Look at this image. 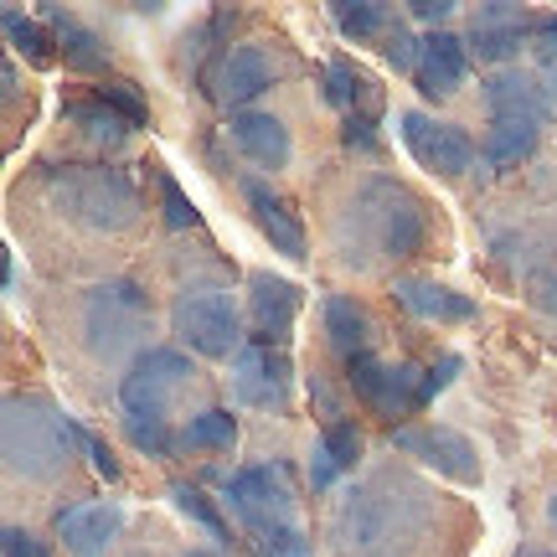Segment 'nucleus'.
<instances>
[{
    "mask_svg": "<svg viewBox=\"0 0 557 557\" xmlns=\"http://www.w3.org/2000/svg\"><path fill=\"white\" fill-rule=\"evenodd\" d=\"M434 521V500L403 470L367 475L331 517L341 557H408Z\"/></svg>",
    "mask_w": 557,
    "mask_h": 557,
    "instance_id": "f257e3e1",
    "label": "nucleus"
},
{
    "mask_svg": "<svg viewBox=\"0 0 557 557\" xmlns=\"http://www.w3.org/2000/svg\"><path fill=\"white\" fill-rule=\"evenodd\" d=\"M423 233H429L423 201L398 181L372 176L336 218V253L351 269H377L387 259H413L423 248Z\"/></svg>",
    "mask_w": 557,
    "mask_h": 557,
    "instance_id": "f03ea898",
    "label": "nucleus"
},
{
    "mask_svg": "<svg viewBox=\"0 0 557 557\" xmlns=\"http://www.w3.org/2000/svg\"><path fill=\"white\" fill-rule=\"evenodd\" d=\"M0 438H5V470L16 480H52L73 465L78 449H88L94 434L78 429L58 403L37 398V393H11Z\"/></svg>",
    "mask_w": 557,
    "mask_h": 557,
    "instance_id": "7ed1b4c3",
    "label": "nucleus"
},
{
    "mask_svg": "<svg viewBox=\"0 0 557 557\" xmlns=\"http://www.w3.org/2000/svg\"><path fill=\"white\" fill-rule=\"evenodd\" d=\"M47 201L67 222L94 227V233H129L139 222L135 181L114 165H58V171H47Z\"/></svg>",
    "mask_w": 557,
    "mask_h": 557,
    "instance_id": "20e7f679",
    "label": "nucleus"
},
{
    "mask_svg": "<svg viewBox=\"0 0 557 557\" xmlns=\"http://www.w3.org/2000/svg\"><path fill=\"white\" fill-rule=\"evenodd\" d=\"M150 336V299L129 278H109L83 295V341L99 361H120Z\"/></svg>",
    "mask_w": 557,
    "mask_h": 557,
    "instance_id": "39448f33",
    "label": "nucleus"
},
{
    "mask_svg": "<svg viewBox=\"0 0 557 557\" xmlns=\"http://www.w3.org/2000/svg\"><path fill=\"white\" fill-rule=\"evenodd\" d=\"M171 331L197 357H238L243 351V315L227 289H181L171 305Z\"/></svg>",
    "mask_w": 557,
    "mask_h": 557,
    "instance_id": "423d86ee",
    "label": "nucleus"
},
{
    "mask_svg": "<svg viewBox=\"0 0 557 557\" xmlns=\"http://www.w3.org/2000/svg\"><path fill=\"white\" fill-rule=\"evenodd\" d=\"M227 506L238 511V521L248 527V537L253 542H269V537H278V532L299 527L295 491H289L284 470H274V465L238 470V475L227 480Z\"/></svg>",
    "mask_w": 557,
    "mask_h": 557,
    "instance_id": "0eeeda50",
    "label": "nucleus"
},
{
    "mask_svg": "<svg viewBox=\"0 0 557 557\" xmlns=\"http://www.w3.org/2000/svg\"><path fill=\"white\" fill-rule=\"evenodd\" d=\"M191 357L186 351H171V346H150L129 361V372L120 382V403L129 418H165L171 403L191 387Z\"/></svg>",
    "mask_w": 557,
    "mask_h": 557,
    "instance_id": "6e6552de",
    "label": "nucleus"
},
{
    "mask_svg": "<svg viewBox=\"0 0 557 557\" xmlns=\"http://www.w3.org/2000/svg\"><path fill=\"white\" fill-rule=\"evenodd\" d=\"M393 449H403L408 459L438 470V475L455 480V485H480V475H485L475 444L459 434V429H449V423H403V429H393Z\"/></svg>",
    "mask_w": 557,
    "mask_h": 557,
    "instance_id": "1a4fd4ad",
    "label": "nucleus"
},
{
    "mask_svg": "<svg viewBox=\"0 0 557 557\" xmlns=\"http://www.w3.org/2000/svg\"><path fill=\"white\" fill-rule=\"evenodd\" d=\"M398 124H403V145H408V156H413L423 171L459 176V171H470V165H475V139L465 135L459 124H444V120H434V114H423V109H408Z\"/></svg>",
    "mask_w": 557,
    "mask_h": 557,
    "instance_id": "9d476101",
    "label": "nucleus"
},
{
    "mask_svg": "<svg viewBox=\"0 0 557 557\" xmlns=\"http://www.w3.org/2000/svg\"><path fill=\"white\" fill-rule=\"evenodd\" d=\"M351 387L382 418H408L413 408H423V372L408 361H398V367H387L377 357L351 361Z\"/></svg>",
    "mask_w": 557,
    "mask_h": 557,
    "instance_id": "9b49d317",
    "label": "nucleus"
},
{
    "mask_svg": "<svg viewBox=\"0 0 557 557\" xmlns=\"http://www.w3.org/2000/svg\"><path fill=\"white\" fill-rule=\"evenodd\" d=\"M233 398L243 408H284L289 403V387H295V367L284 351L274 346H259V341H248L238 357H233Z\"/></svg>",
    "mask_w": 557,
    "mask_h": 557,
    "instance_id": "f8f14e48",
    "label": "nucleus"
},
{
    "mask_svg": "<svg viewBox=\"0 0 557 557\" xmlns=\"http://www.w3.org/2000/svg\"><path fill=\"white\" fill-rule=\"evenodd\" d=\"M207 99L222 103V109H238L243 103H253L274 83V62H269V52L263 47H253V41H243V47H227L212 67H207Z\"/></svg>",
    "mask_w": 557,
    "mask_h": 557,
    "instance_id": "ddd939ff",
    "label": "nucleus"
},
{
    "mask_svg": "<svg viewBox=\"0 0 557 557\" xmlns=\"http://www.w3.org/2000/svg\"><path fill=\"white\" fill-rule=\"evenodd\" d=\"M248 289H253V295H248L253 341L284 351V346H289V331H295V315H299V284L269 274V269H253V274H248Z\"/></svg>",
    "mask_w": 557,
    "mask_h": 557,
    "instance_id": "4468645a",
    "label": "nucleus"
},
{
    "mask_svg": "<svg viewBox=\"0 0 557 557\" xmlns=\"http://www.w3.org/2000/svg\"><path fill=\"white\" fill-rule=\"evenodd\" d=\"M485 99H491L496 120L547 124V114H553V83L537 78V73H521V67H506V73L485 78Z\"/></svg>",
    "mask_w": 557,
    "mask_h": 557,
    "instance_id": "2eb2a0df",
    "label": "nucleus"
},
{
    "mask_svg": "<svg viewBox=\"0 0 557 557\" xmlns=\"http://www.w3.org/2000/svg\"><path fill=\"white\" fill-rule=\"evenodd\" d=\"M124 532V511L114 500H78L58 517V537L73 557H103L109 542Z\"/></svg>",
    "mask_w": 557,
    "mask_h": 557,
    "instance_id": "dca6fc26",
    "label": "nucleus"
},
{
    "mask_svg": "<svg viewBox=\"0 0 557 557\" xmlns=\"http://www.w3.org/2000/svg\"><path fill=\"white\" fill-rule=\"evenodd\" d=\"M243 197H248V212H253V222H259V233L274 243V253H284V259H295V263L310 253L305 222L289 212V201L274 197L263 181H248V186H243Z\"/></svg>",
    "mask_w": 557,
    "mask_h": 557,
    "instance_id": "f3484780",
    "label": "nucleus"
},
{
    "mask_svg": "<svg viewBox=\"0 0 557 557\" xmlns=\"http://www.w3.org/2000/svg\"><path fill=\"white\" fill-rule=\"evenodd\" d=\"M521 41H527V16H521L517 5H480L475 21H470L465 47H470L480 62H506L521 52Z\"/></svg>",
    "mask_w": 557,
    "mask_h": 557,
    "instance_id": "a211bd4d",
    "label": "nucleus"
},
{
    "mask_svg": "<svg viewBox=\"0 0 557 557\" xmlns=\"http://www.w3.org/2000/svg\"><path fill=\"white\" fill-rule=\"evenodd\" d=\"M465 73H470V58H465V41L449 37V32H434L423 37V58H418V88L429 99H449L465 88Z\"/></svg>",
    "mask_w": 557,
    "mask_h": 557,
    "instance_id": "6ab92c4d",
    "label": "nucleus"
},
{
    "mask_svg": "<svg viewBox=\"0 0 557 557\" xmlns=\"http://www.w3.org/2000/svg\"><path fill=\"white\" fill-rule=\"evenodd\" d=\"M393 295H398L403 310H413L418 320H438V325H459V320L475 315V299L438 284V278H398Z\"/></svg>",
    "mask_w": 557,
    "mask_h": 557,
    "instance_id": "aec40b11",
    "label": "nucleus"
},
{
    "mask_svg": "<svg viewBox=\"0 0 557 557\" xmlns=\"http://www.w3.org/2000/svg\"><path fill=\"white\" fill-rule=\"evenodd\" d=\"M233 139H238V150L253 165L263 171H284L289 156H295V145H289V129L274 120V114H253V109H243L233 114Z\"/></svg>",
    "mask_w": 557,
    "mask_h": 557,
    "instance_id": "412c9836",
    "label": "nucleus"
},
{
    "mask_svg": "<svg viewBox=\"0 0 557 557\" xmlns=\"http://www.w3.org/2000/svg\"><path fill=\"white\" fill-rule=\"evenodd\" d=\"M320 315H325V336H331V346H336L346 361L372 357L377 325H372V315H367L351 295H331L325 305H320Z\"/></svg>",
    "mask_w": 557,
    "mask_h": 557,
    "instance_id": "4be33fe9",
    "label": "nucleus"
},
{
    "mask_svg": "<svg viewBox=\"0 0 557 557\" xmlns=\"http://www.w3.org/2000/svg\"><path fill=\"white\" fill-rule=\"evenodd\" d=\"M357 459H361V429L346 423V418H336V423L315 438V449H310V485L325 491L336 475L357 470Z\"/></svg>",
    "mask_w": 557,
    "mask_h": 557,
    "instance_id": "5701e85b",
    "label": "nucleus"
},
{
    "mask_svg": "<svg viewBox=\"0 0 557 557\" xmlns=\"http://www.w3.org/2000/svg\"><path fill=\"white\" fill-rule=\"evenodd\" d=\"M47 26L58 32L62 62H67L73 73H99L103 62H109V47L99 41V32H88L78 16H67V11H58V5H47Z\"/></svg>",
    "mask_w": 557,
    "mask_h": 557,
    "instance_id": "b1692460",
    "label": "nucleus"
},
{
    "mask_svg": "<svg viewBox=\"0 0 557 557\" xmlns=\"http://www.w3.org/2000/svg\"><path fill=\"white\" fill-rule=\"evenodd\" d=\"M537 135H542V124L496 120V124H491V135H485V160H491V165H500V171H511V165H521V160L537 150Z\"/></svg>",
    "mask_w": 557,
    "mask_h": 557,
    "instance_id": "393cba45",
    "label": "nucleus"
},
{
    "mask_svg": "<svg viewBox=\"0 0 557 557\" xmlns=\"http://www.w3.org/2000/svg\"><path fill=\"white\" fill-rule=\"evenodd\" d=\"M73 124H78L83 135L94 139V145H103V150H120L124 139L135 135V124L124 120L114 103H73Z\"/></svg>",
    "mask_w": 557,
    "mask_h": 557,
    "instance_id": "a878e982",
    "label": "nucleus"
},
{
    "mask_svg": "<svg viewBox=\"0 0 557 557\" xmlns=\"http://www.w3.org/2000/svg\"><path fill=\"white\" fill-rule=\"evenodd\" d=\"M331 16H336L341 37L351 41H367V37H387V26H393V16H387V5H377V0H341V5H331Z\"/></svg>",
    "mask_w": 557,
    "mask_h": 557,
    "instance_id": "bb28decb",
    "label": "nucleus"
},
{
    "mask_svg": "<svg viewBox=\"0 0 557 557\" xmlns=\"http://www.w3.org/2000/svg\"><path fill=\"white\" fill-rule=\"evenodd\" d=\"M181 438L191 449H233L238 444V418L227 413V408H207V413H197L181 429Z\"/></svg>",
    "mask_w": 557,
    "mask_h": 557,
    "instance_id": "cd10ccee",
    "label": "nucleus"
},
{
    "mask_svg": "<svg viewBox=\"0 0 557 557\" xmlns=\"http://www.w3.org/2000/svg\"><path fill=\"white\" fill-rule=\"evenodd\" d=\"M5 37H11V47H16L32 67H47V62H52V37L41 32L37 21L21 16V11H5Z\"/></svg>",
    "mask_w": 557,
    "mask_h": 557,
    "instance_id": "c85d7f7f",
    "label": "nucleus"
},
{
    "mask_svg": "<svg viewBox=\"0 0 557 557\" xmlns=\"http://www.w3.org/2000/svg\"><path fill=\"white\" fill-rule=\"evenodd\" d=\"M171 500H176V511L181 517H191L201 527V532H207V537L212 542H233L227 537V521L218 517V506H212V500L201 496L197 485H171Z\"/></svg>",
    "mask_w": 557,
    "mask_h": 557,
    "instance_id": "c756f323",
    "label": "nucleus"
},
{
    "mask_svg": "<svg viewBox=\"0 0 557 557\" xmlns=\"http://www.w3.org/2000/svg\"><path fill=\"white\" fill-rule=\"evenodd\" d=\"M160 201H165V222H171V227H197L201 222L197 201L181 191V181L171 176V171H160Z\"/></svg>",
    "mask_w": 557,
    "mask_h": 557,
    "instance_id": "7c9ffc66",
    "label": "nucleus"
},
{
    "mask_svg": "<svg viewBox=\"0 0 557 557\" xmlns=\"http://www.w3.org/2000/svg\"><path fill=\"white\" fill-rule=\"evenodd\" d=\"M382 58L393 62L398 73H418V58H423V41L408 32V26H387V37H382Z\"/></svg>",
    "mask_w": 557,
    "mask_h": 557,
    "instance_id": "2f4dec72",
    "label": "nucleus"
},
{
    "mask_svg": "<svg viewBox=\"0 0 557 557\" xmlns=\"http://www.w3.org/2000/svg\"><path fill=\"white\" fill-rule=\"evenodd\" d=\"M124 434L135 438V449H145V455H171L165 418H124Z\"/></svg>",
    "mask_w": 557,
    "mask_h": 557,
    "instance_id": "473e14b6",
    "label": "nucleus"
},
{
    "mask_svg": "<svg viewBox=\"0 0 557 557\" xmlns=\"http://www.w3.org/2000/svg\"><path fill=\"white\" fill-rule=\"evenodd\" d=\"M357 88H367V83L357 78V67H351V62H331V67H325V99L336 103V109H346V103L357 99Z\"/></svg>",
    "mask_w": 557,
    "mask_h": 557,
    "instance_id": "72a5a7b5",
    "label": "nucleus"
},
{
    "mask_svg": "<svg viewBox=\"0 0 557 557\" xmlns=\"http://www.w3.org/2000/svg\"><path fill=\"white\" fill-rule=\"evenodd\" d=\"M532 58H537V67L547 73V83H557V16L532 26Z\"/></svg>",
    "mask_w": 557,
    "mask_h": 557,
    "instance_id": "f704fd0d",
    "label": "nucleus"
},
{
    "mask_svg": "<svg viewBox=\"0 0 557 557\" xmlns=\"http://www.w3.org/2000/svg\"><path fill=\"white\" fill-rule=\"evenodd\" d=\"M259 557H315V542L305 537V527H289V532L259 542Z\"/></svg>",
    "mask_w": 557,
    "mask_h": 557,
    "instance_id": "c9c22d12",
    "label": "nucleus"
},
{
    "mask_svg": "<svg viewBox=\"0 0 557 557\" xmlns=\"http://www.w3.org/2000/svg\"><path fill=\"white\" fill-rule=\"evenodd\" d=\"M103 103H114V109H120L135 129L145 124V99L135 94V83H109V88H103Z\"/></svg>",
    "mask_w": 557,
    "mask_h": 557,
    "instance_id": "e433bc0d",
    "label": "nucleus"
},
{
    "mask_svg": "<svg viewBox=\"0 0 557 557\" xmlns=\"http://www.w3.org/2000/svg\"><path fill=\"white\" fill-rule=\"evenodd\" d=\"M5 557H52L47 542H37L26 527H5Z\"/></svg>",
    "mask_w": 557,
    "mask_h": 557,
    "instance_id": "4c0bfd02",
    "label": "nucleus"
},
{
    "mask_svg": "<svg viewBox=\"0 0 557 557\" xmlns=\"http://www.w3.org/2000/svg\"><path fill=\"white\" fill-rule=\"evenodd\" d=\"M455 372H459V357H444L438 367H429V372H423V403L438 398V393L455 382Z\"/></svg>",
    "mask_w": 557,
    "mask_h": 557,
    "instance_id": "58836bf2",
    "label": "nucleus"
},
{
    "mask_svg": "<svg viewBox=\"0 0 557 557\" xmlns=\"http://www.w3.org/2000/svg\"><path fill=\"white\" fill-rule=\"evenodd\" d=\"M372 124H377V114H351V120H346V145H361V150H372V145H377Z\"/></svg>",
    "mask_w": 557,
    "mask_h": 557,
    "instance_id": "ea45409f",
    "label": "nucleus"
},
{
    "mask_svg": "<svg viewBox=\"0 0 557 557\" xmlns=\"http://www.w3.org/2000/svg\"><path fill=\"white\" fill-rule=\"evenodd\" d=\"M88 459H94V470H99L103 480H120V465H114V455H109L103 438H88Z\"/></svg>",
    "mask_w": 557,
    "mask_h": 557,
    "instance_id": "a19ab883",
    "label": "nucleus"
},
{
    "mask_svg": "<svg viewBox=\"0 0 557 557\" xmlns=\"http://www.w3.org/2000/svg\"><path fill=\"white\" fill-rule=\"evenodd\" d=\"M413 16L418 21H449L455 16V0H413Z\"/></svg>",
    "mask_w": 557,
    "mask_h": 557,
    "instance_id": "79ce46f5",
    "label": "nucleus"
},
{
    "mask_svg": "<svg viewBox=\"0 0 557 557\" xmlns=\"http://www.w3.org/2000/svg\"><path fill=\"white\" fill-rule=\"evenodd\" d=\"M537 305L542 310H547V315H557V274L547 278V284H542V295H537Z\"/></svg>",
    "mask_w": 557,
    "mask_h": 557,
    "instance_id": "37998d69",
    "label": "nucleus"
},
{
    "mask_svg": "<svg viewBox=\"0 0 557 557\" xmlns=\"http://www.w3.org/2000/svg\"><path fill=\"white\" fill-rule=\"evenodd\" d=\"M547 521H553V532H557V496L547 500Z\"/></svg>",
    "mask_w": 557,
    "mask_h": 557,
    "instance_id": "c03bdc74",
    "label": "nucleus"
},
{
    "mask_svg": "<svg viewBox=\"0 0 557 557\" xmlns=\"http://www.w3.org/2000/svg\"><path fill=\"white\" fill-rule=\"evenodd\" d=\"M186 557H218V553H186Z\"/></svg>",
    "mask_w": 557,
    "mask_h": 557,
    "instance_id": "a18cd8bd",
    "label": "nucleus"
},
{
    "mask_svg": "<svg viewBox=\"0 0 557 557\" xmlns=\"http://www.w3.org/2000/svg\"><path fill=\"white\" fill-rule=\"evenodd\" d=\"M521 557H553V553H521Z\"/></svg>",
    "mask_w": 557,
    "mask_h": 557,
    "instance_id": "49530a36",
    "label": "nucleus"
}]
</instances>
